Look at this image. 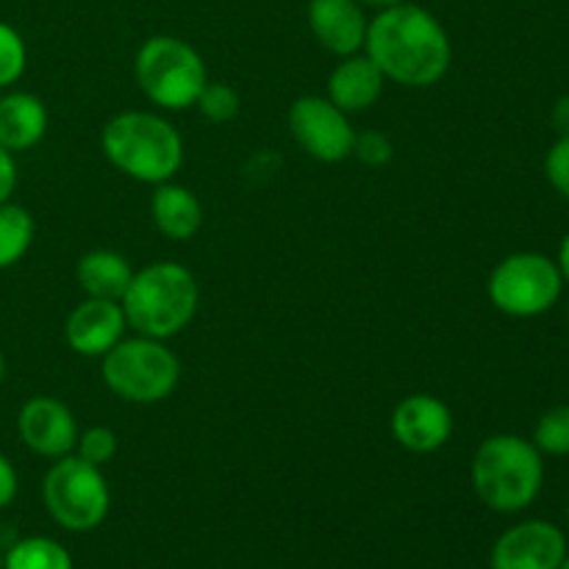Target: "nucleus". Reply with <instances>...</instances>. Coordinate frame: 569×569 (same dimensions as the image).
Segmentation results:
<instances>
[{
  "label": "nucleus",
  "instance_id": "3",
  "mask_svg": "<svg viewBox=\"0 0 569 569\" xmlns=\"http://www.w3.org/2000/svg\"><path fill=\"white\" fill-rule=\"evenodd\" d=\"M100 148L111 167L139 183L172 181L183 164V139L167 117L153 111H120L100 133Z\"/></svg>",
  "mask_w": 569,
  "mask_h": 569
},
{
  "label": "nucleus",
  "instance_id": "19",
  "mask_svg": "<svg viewBox=\"0 0 569 569\" xmlns=\"http://www.w3.org/2000/svg\"><path fill=\"white\" fill-rule=\"evenodd\" d=\"M37 237V222L31 211L17 203H0V270H9L26 259Z\"/></svg>",
  "mask_w": 569,
  "mask_h": 569
},
{
  "label": "nucleus",
  "instance_id": "7",
  "mask_svg": "<svg viewBox=\"0 0 569 569\" xmlns=\"http://www.w3.org/2000/svg\"><path fill=\"white\" fill-rule=\"evenodd\" d=\"M42 503L50 520L70 533H87L103 526L111 509V492L103 467H94L78 456L53 461L42 481Z\"/></svg>",
  "mask_w": 569,
  "mask_h": 569
},
{
  "label": "nucleus",
  "instance_id": "24",
  "mask_svg": "<svg viewBox=\"0 0 569 569\" xmlns=\"http://www.w3.org/2000/svg\"><path fill=\"white\" fill-rule=\"evenodd\" d=\"M76 456L94 467H106L117 456V433L106 426L87 428L83 433H78Z\"/></svg>",
  "mask_w": 569,
  "mask_h": 569
},
{
  "label": "nucleus",
  "instance_id": "34",
  "mask_svg": "<svg viewBox=\"0 0 569 569\" xmlns=\"http://www.w3.org/2000/svg\"><path fill=\"white\" fill-rule=\"evenodd\" d=\"M0 569H3V550H0Z\"/></svg>",
  "mask_w": 569,
  "mask_h": 569
},
{
  "label": "nucleus",
  "instance_id": "5",
  "mask_svg": "<svg viewBox=\"0 0 569 569\" xmlns=\"http://www.w3.org/2000/svg\"><path fill=\"white\" fill-rule=\"evenodd\" d=\"M103 383L120 400L133 406H153L170 398L181 381V361L161 339L122 337L103 356Z\"/></svg>",
  "mask_w": 569,
  "mask_h": 569
},
{
  "label": "nucleus",
  "instance_id": "27",
  "mask_svg": "<svg viewBox=\"0 0 569 569\" xmlns=\"http://www.w3.org/2000/svg\"><path fill=\"white\" fill-rule=\"evenodd\" d=\"M17 492H20V476H17L9 456L0 453V511L14 503Z\"/></svg>",
  "mask_w": 569,
  "mask_h": 569
},
{
  "label": "nucleus",
  "instance_id": "26",
  "mask_svg": "<svg viewBox=\"0 0 569 569\" xmlns=\"http://www.w3.org/2000/svg\"><path fill=\"white\" fill-rule=\"evenodd\" d=\"M545 176L550 187L569 200V137H559L545 156Z\"/></svg>",
  "mask_w": 569,
  "mask_h": 569
},
{
  "label": "nucleus",
  "instance_id": "31",
  "mask_svg": "<svg viewBox=\"0 0 569 569\" xmlns=\"http://www.w3.org/2000/svg\"><path fill=\"white\" fill-rule=\"evenodd\" d=\"M361 6H372V9H389V6H400V3H409V0H359Z\"/></svg>",
  "mask_w": 569,
  "mask_h": 569
},
{
  "label": "nucleus",
  "instance_id": "9",
  "mask_svg": "<svg viewBox=\"0 0 569 569\" xmlns=\"http://www.w3.org/2000/svg\"><path fill=\"white\" fill-rule=\"evenodd\" d=\"M287 126L298 148L322 164H339L353 153L356 131L350 114L322 94H303L289 106Z\"/></svg>",
  "mask_w": 569,
  "mask_h": 569
},
{
  "label": "nucleus",
  "instance_id": "35",
  "mask_svg": "<svg viewBox=\"0 0 569 569\" xmlns=\"http://www.w3.org/2000/svg\"><path fill=\"white\" fill-rule=\"evenodd\" d=\"M567 520H569V503H567Z\"/></svg>",
  "mask_w": 569,
  "mask_h": 569
},
{
  "label": "nucleus",
  "instance_id": "21",
  "mask_svg": "<svg viewBox=\"0 0 569 569\" xmlns=\"http://www.w3.org/2000/svg\"><path fill=\"white\" fill-rule=\"evenodd\" d=\"M531 442L542 456H569V403L553 406L539 417Z\"/></svg>",
  "mask_w": 569,
  "mask_h": 569
},
{
  "label": "nucleus",
  "instance_id": "32",
  "mask_svg": "<svg viewBox=\"0 0 569 569\" xmlns=\"http://www.w3.org/2000/svg\"><path fill=\"white\" fill-rule=\"evenodd\" d=\"M3 378H6V356L3 350H0V383H3Z\"/></svg>",
  "mask_w": 569,
  "mask_h": 569
},
{
  "label": "nucleus",
  "instance_id": "15",
  "mask_svg": "<svg viewBox=\"0 0 569 569\" xmlns=\"http://www.w3.org/2000/svg\"><path fill=\"white\" fill-rule=\"evenodd\" d=\"M387 78L367 53L345 56L328 76V94L345 114H361L381 100Z\"/></svg>",
  "mask_w": 569,
  "mask_h": 569
},
{
  "label": "nucleus",
  "instance_id": "2",
  "mask_svg": "<svg viewBox=\"0 0 569 569\" xmlns=\"http://www.w3.org/2000/svg\"><path fill=\"white\" fill-rule=\"evenodd\" d=\"M470 483L489 511L520 515L542 492L545 459L531 439L495 433L483 439L472 456Z\"/></svg>",
  "mask_w": 569,
  "mask_h": 569
},
{
  "label": "nucleus",
  "instance_id": "10",
  "mask_svg": "<svg viewBox=\"0 0 569 569\" xmlns=\"http://www.w3.org/2000/svg\"><path fill=\"white\" fill-rule=\"evenodd\" d=\"M567 537L548 520H526L498 537L492 569H559L567 559Z\"/></svg>",
  "mask_w": 569,
  "mask_h": 569
},
{
  "label": "nucleus",
  "instance_id": "16",
  "mask_svg": "<svg viewBox=\"0 0 569 569\" xmlns=\"http://www.w3.org/2000/svg\"><path fill=\"white\" fill-rule=\"evenodd\" d=\"M50 126L48 109L31 92L0 94V148L9 153H26L37 148Z\"/></svg>",
  "mask_w": 569,
  "mask_h": 569
},
{
  "label": "nucleus",
  "instance_id": "13",
  "mask_svg": "<svg viewBox=\"0 0 569 569\" xmlns=\"http://www.w3.org/2000/svg\"><path fill=\"white\" fill-rule=\"evenodd\" d=\"M126 311L120 300L87 298L70 311L64 322V339L72 353L87 359H103L126 337Z\"/></svg>",
  "mask_w": 569,
  "mask_h": 569
},
{
  "label": "nucleus",
  "instance_id": "14",
  "mask_svg": "<svg viewBox=\"0 0 569 569\" xmlns=\"http://www.w3.org/2000/svg\"><path fill=\"white\" fill-rule=\"evenodd\" d=\"M306 20L315 39L328 53L345 59L365 50L370 20L359 0H309Z\"/></svg>",
  "mask_w": 569,
  "mask_h": 569
},
{
  "label": "nucleus",
  "instance_id": "28",
  "mask_svg": "<svg viewBox=\"0 0 569 569\" xmlns=\"http://www.w3.org/2000/svg\"><path fill=\"white\" fill-rule=\"evenodd\" d=\"M17 189V161L14 153L0 148V203H9Z\"/></svg>",
  "mask_w": 569,
  "mask_h": 569
},
{
  "label": "nucleus",
  "instance_id": "11",
  "mask_svg": "<svg viewBox=\"0 0 569 569\" xmlns=\"http://www.w3.org/2000/svg\"><path fill=\"white\" fill-rule=\"evenodd\" d=\"M17 433L31 453L56 461L76 450L81 431H78L70 406L61 403L59 398H50V395H37L20 406Z\"/></svg>",
  "mask_w": 569,
  "mask_h": 569
},
{
  "label": "nucleus",
  "instance_id": "1",
  "mask_svg": "<svg viewBox=\"0 0 569 569\" xmlns=\"http://www.w3.org/2000/svg\"><path fill=\"white\" fill-rule=\"evenodd\" d=\"M365 53L387 81L428 89L442 81L453 61V44L442 22L417 3L381 9L367 26Z\"/></svg>",
  "mask_w": 569,
  "mask_h": 569
},
{
  "label": "nucleus",
  "instance_id": "6",
  "mask_svg": "<svg viewBox=\"0 0 569 569\" xmlns=\"http://www.w3.org/2000/svg\"><path fill=\"white\" fill-rule=\"evenodd\" d=\"M133 72L144 98L164 111H187L198 103V94L209 81L203 56L189 42L167 33L144 39Z\"/></svg>",
  "mask_w": 569,
  "mask_h": 569
},
{
  "label": "nucleus",
  "instance_id": "30",
  "mask_svg": "<svg viewBox=\"0 0 569 569\" xmlns=\"http://www.w3.org/2000/svg\"><path fill=\"white\" fill-rule=\"evenodd\" d=\"M556 264H559L561 278H565V283H569V231H567V237L561 239V244H559V259H556Z\"/></svg>",
  "mask_w": 569,
  "mask_h": 569
},
{
  "label": "nucleus",
  "instance_id": "23",
  "mask_svg": "<svg viewBox=\"0 0 569 569\" xmlns=\"http://www.w3.org/2000/svg\"><path fill=\"white\" fill-rule=\"evenodd\" d=\"M200 114L209 122H231L233 117L242 109V100H239V92L226 81H206L203 92L198 94Z\"/></svg>",
  "mask_w": 569,
  "mask_h": 569
},
{
  "label": "nucleus",
  "instance_id": "36",
  "mask_svg": "<svg viewBox=\"0 0 569 569\" xmlns=\"http://www.w3.org/2000/svg\"><path fill=\"white\" fill-rule=\"evenodd\" d=\"M567 315H569V309H567Z\"/></svg>",
  "mask_w": 569,
  "mask_h": 569
},
{
  "label": "nucleus",
  "instance_id": "17",
  "mask_svg": "<svg viewBox=\"0 0 569 569\" xmlns=\"http://www.w3.org/2000/svg\"><path fill=\"white\" fill-rule=\"evenodd\" d=\"M150 217L159 233L172 242H187L203 228V206L198 194L176 181H164L150 194Z\"/></svg>",
  "mask_w": 569,
  "mask_h": 569
},
{
  "label": "nucleus",
  "instance_id": "20",
  "mask_svg": "<svg viewBox=\"0 0 569 569\" xmlns=\"http://www.w3.org/2000/svg\"><path fill=\"white\" fill-rule=\"evenodd\" d=\"M3 569H72V556L56 539L26 537L6 550Z\"/></svg>",
  "mask_w": 569,
  "mask_h": 569
},
{
  "label": "nucleus",
  "instance_id": "22",
  "mask_svg": "<svg viewBox=\"0 0 569 569\" xmlns=\"http://www.w3.org/2000/svg\"><path fill=\"white\" fill-rule=\"evenodd\" d=\"M28 48L14 26L0 20V89H9L26 76Z\"/></svg>",
  "mask_w": 569,
  "mask_h": 569
},
{
  "label": "nucleus",
  "instance_id": "18",
  "mask_svg": "<svg viewBox=\"0 0 569 569\" xmlns=\"http://www.w3.org/2000/svg\"><path fill=\"white\" fill-rule=\"evenodd\" d=\"M131 276L133 267L128 264L126 256L109 248L89 250L76 264V281L87 298L120 300L131 283Z\"/></svg>",
  "mask_w": 569,
  "mask_h": 569
},
{
  "label": "nucleus",
  "instance_id": "29",
  "mask_svg": "<svg viewBox=\"0 0 569 569\" xmlns=\"http://www.w3.org/2000/svg\"><path fill=\"white\" fill-rule=\"evenodd\" d=\"M550 120H553V128L559 131V137H569V94L556 100L553 111H550Z\"/></svg>",
  "mask_w": 569,
  "mask_h": 569
},
{
  "label": "nucleus",
  "instance_id": "25",
  "mask_svg": "<svg viewBox=\"0 0 569 569\" xmlns=\"http://www.w3.org/2000/svg\"><path fill=\"white\" fill-rule=\"evenodd\" d=\"M350 156H356L365 167L378 170V167H387L395 159V144L383 131H361L356 133L353 153Z\"/></svg>",
  "mask_w": 569,
  "mask_h": 569
},
{
  "label": "nucleus",
  "instance_id": "33",
  "mask_svg": "<svg viewBox=\"0 0 569 569\" xmlns=\"http://www.w3.org/2000/svg\"><path fill=\"white\" fill-rule=\"evenodd\" d=\"M559 569H569V553H567V559L561 561V567H559Z\"/></svg>",
  "mask_w": 569,
  "mask_h": 569
},
{
  "label": "nucleus",
  "instance_id": "4",
  "mask_svg": "<svg viewBox=\"0 0 569 569\" xmlns=\"http://www.w3.org/2000/svg\"><path fill=\"white\" fill-rule=\"evenodd\" d=\"M128 328L150 339H172L189 328L200 306L198 278L178 261H153L133 270L120 298Z\"/></svg>",
  "mask_w": 569,
  "mask_h": 569
},
{
  "label": "nucleus",
  "instance_id": "8",
  "mask_svg": "<svg viewBox=\"0 0 569 569\" xmlns=\"http://www.w3.org/2000/svg\"><path fill=\"white\" fill-rule=\"evenodd\" d=\"M565 278L559 264L550 256L522 250V253L506 256L489 272L487 295L495 309L515 320H531V317L548 315L561 298Z\"/></svg>",
  "mask_w": 569,
  "mask_h": 569
},
{
  "label": "nucleus",
  "instance_id": "12",
  "mask_svg": "<svg viewBox=\"0 0 569 569\" xmlns=\"http://www.w3.org/2000/svg\"><path fill=\"white\" fill-rule=\"evenodd\" d=\"M389 428L395 442L409 453H437L453 437V415L437 395L417 392L395 406Z\"/></svg>",
  "mask_w": 569,
  "mask_h": 569
}]
</instances>
